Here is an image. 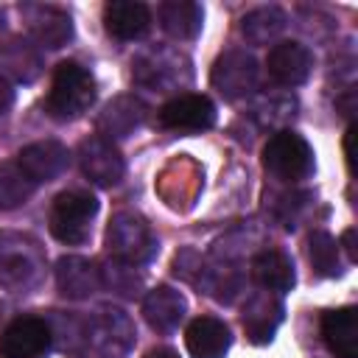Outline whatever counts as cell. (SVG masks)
Wrapping results in <instances>:
<instances>
[{
  "label": "cell",
  "instance_id": "2",
  "mask_svg": "<svg viewBox=\"0 0 358 358\" xmlns=\"http://www.w3.org/2000/svg\"><path fill=\"white\" fill-rule=\"evenodd\" d=\"M45 268V252L36 238L0 229V288L25 291Z\"/></svg>",
  "mask_w": 358,
  "mask_h": 358
},
{
  "label": "cell",
  "instance_id": "9",
  "mask_svg": "<svg viewBox=\"0 0 358 358\" xmlns=\"http://www.w3.org/2000/svg\"><path fill=\"white\" fill-rule=\"evenodd\" d=\"M157 123L171 131H204L215 123V103L199 92H179L159 106Z\"/></svg>",
  "mask_w": 358,
  "mask_h": 358
},
{
  "label": "cell",
  "instance_id": "33",
  "mask_svg": "<svg viewBox=\"0 0 358 358\" xmlns=\"http://www.w3.org/2000/svg\"><path fill=\"white\" fill-rule=\"evenodd\" d=\"M352 241H355V229H347V232L341 235V246H344V252H347L350 260H355V246H352Z\"/></svg>",
  "mask_w": 358,
  "mask_h": 358
},
{
  "label": "cell",
  "instance_id": "25",
  "mask_svg": "<svg viewBox=\"0 0 358 358\" xmlns=\"http://www.w3.org/2000/svg\"><path fill=\"white\" fill-rule=\"evenodd\" d=\"M252 277L271 294H282V291H291L294 282H296V274H294V263L285 252L280 249H263L252 257Z\"/></svg>",
  "mask_w": 358,
  "mask_h": 358
},
{
  "label": "cell",
  "instance_id": "5",
  "mask_svg": "<svg viewBox=\"0 0 358 358\" xmlns=\"http://www.w3.org/2000/svg\"><path fill=\"white\" fill-rule=\"evenodd\" d=\"M263 168L280 182H302L313 173V148L302 134L280 129L263 145Z\"/></svg>",
  "mask_w": 358,
  "mask_h": 358
},
{
  "label": "cell",
  "instance_id": "7",
  "mask_svg": "<svg viewBox=\"0 0 358 358\" xmlns=\"http://www.w3.org/2000/svg\"><path fill=\"white\" fill-rule=\"evenodd\" d=\"M53 330L42 316H17L0 333V358H45Z\"/></svg>",
  "mask_w": 358,
  "mask_h": 358
},
{
  "label": "cell",
  "instance_id": "23",
  "mask_svg": "<svg viewBox=\"0 0 358 358\" xmlns=\"http://www.w3.org/2000/svg\"><path fill=\"white\" fill-rule=\"evenodd\" d=\"M103 25L120 42L140 39L151 25V8L137 0H112L103 6Z\"/></svg>",
  "mask_w": 358,
  "mask_h": 358
},
{
  "label": "cell",
  "instance_id": "15",
  "mask_svg": "<svg viewBox=\"0 0 358 358\" xmlns=\"http://www.w3.org/2000/svg\"><path fill=\"white\" fill-rule=\"evenodd\" d=\"M67 162H70V151L59 140H36L17 154V165L25 171V176L34 185L56 179L67 168Z\"/></svg>",
  "mask_w": 358,
  "mask_h": 358
},
{
  "label": "cell",
  "instance_id": "12",
  "mask_svg": "<svg viewBox=\"0 0 358 358\" xmlns=\"http://www.w3.org/2000/svg\"><path fill=\"white\" fill-rule=\"evenodd\" d=\"M199 190H201V168L187 157H176L173 162H168L157 179V193L171 210L179 213L193 207Z\"/></svg>",
  "mask_w": 358,
  "mask_h": 358
},
{
  "label": "cell",
  "instance_id": "18",
  "mask_svg": "<svg viewBox=\"0 0 358 358\" xmlns=\"http://www.w3.org/2000/svg\"><path fill=\"white\" fill-rule=\"evenodd\" d=\"M42 73V53L25 36H8L0 45V76L17 84H34Z\"/></svg>",
  "mask_w": 358,
  "mask_h": 358
},
{
  "label": "cell",
  "instance_id": "34",
  "mask_svg": "<svg viewBox=\"0 0 358 358\" xmlns=\"http://www.w3.org/2000/svg\"><path fill=\"white\" fill-rule=\"evenodd\" d=\"M352 134H355V129H352V126H347V134H344V157H347L350 171H352Z\"/></svg>",
  "mask_w": 358,
  "mask_h": 358
},
{
  "label": "cell",
  "instance_id": "16",
  "mask_svg": "<svg viewBox=\"0 0 358 358\" xmlns=\"http://www.w3.org/2000/svg\"><path fill=\"white\" fill-rule=\"evenodd\" d=\"M241 322L252 344H268L282 322V302L271 291H257L246 299Z\"/></svg>",
  "mask_w": 358,
  "mask_h": 358
},
{
  "label": "cell",
  "instance_id": "32",
  "mask_svg": "<svg viewBox=\"0 0 358 358\" xmlns=\"http://www.w3.org/2000/svg\"><path fill=\"white\" fill-rule=\"evenodd\" d=\"M11 103H14V90H11L8 78H6V76H0V115H3V112H8V109H11Z\"/></svg>",
  "mask_w": 358,
  "mask_h": 358
},
{
  "label": "cell",
  "instance_id": "6",
  "mask_svg": "<svg viewBox=\"0 0 358 358\" xmlns=\"http://www.w3.org/2000/svg\"><path fill=\"white\" fill-rule=\"evenodd\" d=\"M190 59L173 48H151L131 62V78L148 90H179L190 81Z\"/></svg>",
  "mask_w": 358,
  "mask_h": 358
},
{
  "label": "cell",
  "instance_id": "10",
  "mask_svg": "<svg viewBox=\"0 0 358 358\" xmlns=\"http://www.w3.org/2000/svg\"><path fill=\"white\" fill-rule=\"evenodd\" d=\"M210 81L227 101H241L257 87V62L246 50H227L215 59Z\"/></svg>",
  "mask_w": 358,
  "mask_h": 358
},
{
  "label": "cell",
  "instance_id": "14",
  "mask_svg": "<svg viewBox=\"0 0 358 358\" xmlns=\"http://www.w3.org/2000/svg\"><path fill=\"white\" fill-rule=\"evenodd\" d=\"M266 67H268V76L280 87H299L310 78L313 53L302 42H277L268 50Z\"/></svg>",
  "mask_w": 358,
  "mask_h": 358
},
{
  "label": "cell",
  "instance_id": "3",
  "mask_svg": "<svg viewBox=\"0 0 358 358\" xmlns=\"http://www.w3.org/2000/svg\"><path fill=\"white\" fill-rule=\"evenodd\" d=\"M106 249H109L112 260H120V263L137 268L157 255V238L140 213L120 210L109 218Z\"/></svg>",
  "mask_w": 358,
  "mask_h": 358
},
{
  "label": "cell",
  "instance_id": "13",
  "mask_svg": "<svg viewBox=\"0 0 358 358\" xmlns=\"http://www.w3.org/2000/svg\"><path fill=\"white\" fill-rule=\"evenodd\" d=\"M20 11H22V20L28 22V34L39 48L56 50L73 39V20L64 8L50 3H25Z\"/></svg>",
  "mask_w": 358,
  "mask_h": 358
},
{
  "label": "cell",
  "instance_id": "22",
  "mask_svg": "<svg viewBox=\"0 0 358 358\" xmlns=\"http://www.w3.org/2000/svg\"><path fill=\"white\" fill-rule=\"evenodd\" d=\"M145 103L134 95H117L112 98L101 115H98V134L106 140H117V137H129L143 120H145Z\"/></svg>",
  "mask_w": 358,
  "mask_h": 358
},
{
  "label": "cell",
  "instance_id": "11",
  "mask_svg": "<svg viewBox=\"0 0 358 358\" xmlns=\"http://www.w3.org/2000/svg\"><path fill=\"white\" fill-rule=\"evenodd\" d=\"M78 162L84 176L98 185V187H112L123 179L126 173V162L123 154L117 151V145L101 134H90L87 140H81L78 145Z\"/></svg>",
  "mask_w": 358,
  "mask_h": 358
},
{
  "label": "cell",
  "instance_id": "31",
  "mask_svg": "<svg viewBox=\"0 0 358 358\" xmlns=\"http://www.w3.org/2000/svg\"><path fill=\"white\" fill-rule=\"evenodd\" d=\"M201 268H204V263H201V257L193 252V249H182L176 257H173V271L179 274V277H185V280H199V274H201Z\"/></svg>",
  "mask_w": 358,
  "mask_h": 358
},
{
  "label": "cell",
  "instance_id": "4",
  "mask_svg": "<svg viewBox=\"0 0 358 358\" xmlns=\"http://www.w3.org/2000/svg\"><path fill=\"white\" fill-rule=\"evenodd\" d=\"M98 213V199L87 190H64L53 199L48 213L50 235L67 246H78L90 238L92 218Z\"/></svg>",
  "mask_w": 358,
  "mask_h": 358
},
{
  "label": "cell",
  "instance_id": "29",
  "mask_svg": "<svg viewBox=\"0 0 358 358\" xmlns=\"http://www.w3.org/2000/svg\"><path fill=\"white\" fill-rule=\"evenodd\" d=\"M294 109H296V101L288 95H280V98H263L255 106V115L260 117L263 126H282L296 115Z\"/></svg>",
  "mask_w": 358,
  "mask_h": 358
},
{
  "label": "cell",
  "instance_id": "24",
  "mask_svg": "<svg viewBox=\"0 0 358 358\" xmlns=\"http://www.w3.org/2000/svg\"><path fill=\"white\" fill-rule=\"evenodd\" d=\"M157 17H159L162 31L171 39L187 42V39L199 36L201 22H204V8L199 3H193V0H168V3L159 6Z\"/></svg>",
  "mask_w": 358,
  "mask_h": 358
},
{
  "label": "cell",
  "instance_id": "26",
  "mask_svg": "<svg viewBox=\"0 0 358 358\" xmlns=\"http://www.w3.org/2000/svg\"><path fill=\"white\" fill-rule=\"evenodd\" d=\"M285 22H288V17L280 6H260V8H252L241 20V34L252 45H266L282 34Z\"/></svg>",
  "mask_w": 358,
  "mask_h": 358
},
{
  "label": "cell",
  "instance_id": "27",
  "mask_svg": "<svg viewBox=\"0 0 358 358\" xmlns=\"http://www.w3.org/2000/svg\"><path fill=\"white\" fill-rule=\"evenodd\" d=\"M34 182L25 176V171L14 162H0V210H17L25 204L34 193Z\"/></svg>",
  "mask_w": 358,
  "mask_h": 358
},
{
  "label": "cell",
  "instance_id": "20",
  "mask_svg": "<svg viewBox=\"0 0 358 358\" xmlns=\"http://www.w3.org/2000/svg\"><path fill=\"white\" fill-rule=\"evenodd\" d=\"M185 308H187L185 296L171 285H157L143 299V316H145L148 327L162 336H168L179 327V322L185 319Z\"/></svg>",
  "mask_w": 358,
  "mask_h": 358
},
{
  "label": "cell",
  "instance_id": "35",
  "mask_svg": "<svg viewBox=\"0 0 358 358\" xmlns=\"http://www.w3.org/2000/svg\"><path fill=\"white\" fill-rule=\"evenodd\" d=\"M143 358H179L171 347H154V350H148Z\"/></svg>",
  "mask_w": 358,
  "mask_h": 358
},
{
  "label": "cell",
  "instance_id": "21",
  "mask_svg": "<svg viewBox=\"0 0 358 358\" xmlns=\"http://www.w3.org/2000/svg\"><path fill=\"white\" fill-rule=\"evenodd\" d=\"M229 344V327L215 316H199L185 330V347L193 358H224Z\"/></svg>",
  "mask_w": 358,
  "mask_h": 358
},
{
  "label": "cell",
  "instance_id": "1",
  "mask_svg": "<svg viewBox=\"0 0 358 358\" xmlns=\"http://www.w3.org/2000/svg\"><path fill=\"white\" fill-rule=\"evenodd\" d=\"M95 101V78L78 62H59L45 98V112L53 120H76Z\"/></svg>",
  "mask_w": 358,
  "mask_h": 358
},
{
  "label": "cell",
  "instance_id": "19",
  "mask_svg": "<svg viewBox=\"0 0 358 358\" xmlns=\"http://www.w3.org/2000/svg\"><path fill=\"white\" fill-rule=\"evenodd\" d=\"M322 338L336 358H358V310L352 305L322 316Z\"/></svg>",
  "mask_w": 358,
  "mask_h": 358
},
{
  "label": "cell",
  "instance_id": "30",
  "mask_svg": "<svg viewBox=\"0 0 358 358\" xmlns=\"http://www.w3.org/2000/svg\"><path fill=\"white\" fill-rule=\"evenodd\" d=\"M101 280L117 294H134V288H140V277L134 274V266H126L120 260H112L106 268H101Z\"/></svg>",
  "mask_w": 358,
  "mask_h": 358
},
{
  "label": "cell",
  "instance_id": "8",
  "mask_svg": "<svg viewBox=\"0 0 358 358\" xmlns=\"http://www.w3.org/2000/svg\"><path fill=\"white\" fill-rule=\"evenodd\" d=\"M87 344H92L103 358H123L134 344V324L117 308H101L87 322Z\"/></svg>",
  "mask_w": 358,
  "mask_h": 358
},
{
  "label": "cell",
  "instance_id": "17",
  "mask_svg": "<svg viewBox=\"0 0 358 358\" xmlns=\"http://www.w3.org/2000/svg\"><path fill=\"white\" fill-rule=\"evenodd\" d=\"M56 285L59 294L67 299H87L103 288V280H101V268L92 260L67 255L56 263Z\"/></svg>",
  "mask_w": 358,
  "mask_h": 358
},
{
  "label": "cell",
  "instance_id": "28",
  "mask_svg": "<svg viewBox=\"0 0 358 358\" xmlns=\"http://www.w3.org/2000/svg\"><path fill=\"white\" fill-rule=\"evenodd\" d=\"M308 257H310V266L319 277H336L341 271V260H338V241L324 232V229H316L310 232L308 238Z\"/></svg>",
  "mask_w": 358,
  "mask_h": 358
}]
</instances>
